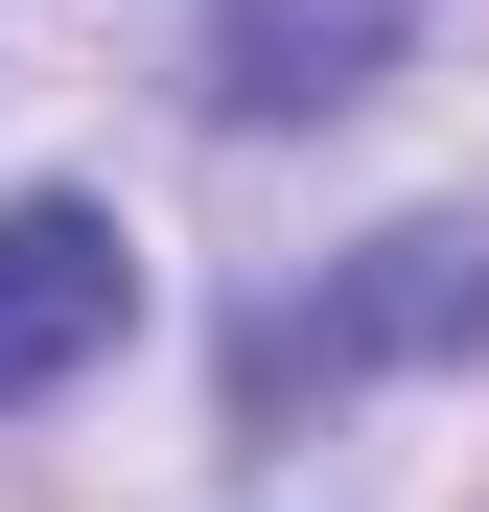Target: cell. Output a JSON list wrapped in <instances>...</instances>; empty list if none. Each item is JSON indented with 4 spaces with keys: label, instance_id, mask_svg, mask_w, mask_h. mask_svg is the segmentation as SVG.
Instances as JSON below:
<instances>
[{
    "label": "cell",
    "instance_id": "1",
    "mask_svg": "<svg viewBox=\"0 0 489 512\" xmlns=\"http://www.w3.org/2000/svg\"><path fill=\"white\" fill-rule=\"evenodd\" d=\"M489 326V210H420V233H373L326 303H257L233 326V396H326V373H420Z\"/></svg>",
    "mask_w": 489,
    "mask_h": 512
},
{
    "label": "cell",
    "instance_id": "2",
    "mask_svg": "<svg viewBox=\"0 0 489 512\" xmlns=\"http://www.w3.org/2000/svg\"><path fill=\"white\" fill-rule=\"evenodd\" d=\"M117 326H140V256H117V210L24 187V210H0V419H24V396H70Z\"/></svg>",
    "mask_w": 489,
    "mask_h": 512
},
{
    "label": "cell",
    "instance_id": "3",
    "mask_svg": "<svg viewBox=\"0 0 489 512\" xmlns=\"http://www.w3.org/2000/svg\"><path fill=\"white\" fill-rule=\"evenodd\" d=\"M396 24H420V0H233V24H210V117H326V94H373Z\"/></svg>",
    "mask_w": 489,
    "mask_h": 512
}]
</instances>
